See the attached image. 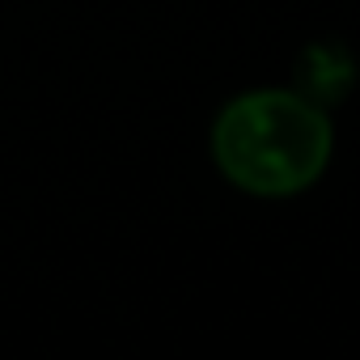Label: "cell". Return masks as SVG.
Masks as SVG:
<instances>
[{"label": "cell", "mask_w": 360, "mask_h": 360, "mask_svg": "<svg viewBox=\"0 0 360 360\" xmlns=\"http://www.w3.org/2000/svg\"><path fill=\"white\" fill-rule=\"evenodd\" d=\"M356 60L343 43H309L301 47L297 56V68H292V89L301 98H309L314 106L330 110L339 102H347V94L356 89Z\"/></svg>", "instance_id": "obj_2"}, {"label": "cell", "mask_w": 360, "mask_h": 360, "mask_svg": "<svg viewBox=\"0 0 360 360\" xmlns=\"http://www.w3.org/2000/svg\"><path fill=\"white\" fill-rule=\"evenodd\" d=\"M335 127L297 89H250L212 119V161L225 183L255 200L305 195L326 174Z\"/></svg>", "instance_id": "obj_1"}]
</instances>
